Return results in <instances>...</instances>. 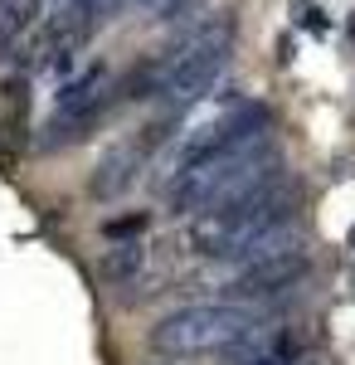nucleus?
<instances>
[{"label": "nucleus", "instance_id": "1", "mask_svg": "<svg viewBox=\"0 0 355 365\" xmlns=\"http://www.w3.org/2000/svg\"><path fill=\"white\" fill-rule=\"evenodd\" d=\"M302 210V185L282 170V161H268L248 185H239L234 195H224L215 210H205L190 225V249L219 263H244L258 253L287 244L282 234L297 225Z\"/></svg>", "mask_w": 355, "mask_h": 365}, {"label": "nucleus", "instance_id": "2", "mask_svg": "<svg viewBox=\"0 0 355 365\" xmlns=\"http://www.w3.org/2000/svg\"><path fill=\"white\" fill-rule=\"evenodd\" d=\"M229 54H234V20H229V15H215L210 25L190 29V34L170 49V58L156 68V93H151L156 108L180 122V117L215 88L219 73L229 68Z\"/></svg>", "mask_w": 355, "mask_h": 365}, {"label": "nucleus", "instance_id": "3", "mask_svg": "<svg viewBox=\"0 0 355 365\" xmlns=\"http://www.w3.org/2000/svg\"><path fill=\"white\" fill-rule=\"evenodd\" d=\"M273 156H277V146H273V132H268V137H253V141H244V146H234V151H219L210 161H195V166L170 175L165 205H170L175 215H205V210H215L224 195H234L239 185H248Z\"/></svg>", "mask_w": 355, "mask_h": 365}, {"label": "nucleus", "instance_id": "4", "mask_svg": "<svg viewBox=\"0 0 355 365\" xmlns=\"http://www.w3.org/2000/svg\"><path fill=\"white\" fill-rule=\"evenodd\" d=\"M253 322H258V312L239 307V302H190V307L165 312L146 331V346L156 356H170V361L210 356V351H229Z\"/></svg>", "mask_w": 355, "mask_h": 365}, {"label": "nucleus", "instance_id": "5", "mask_svg": "<svg viewBox=\"0 0 355 365\" xmlns=\"http://www.w3.org/2000/svg\"><path fill=\"white\" fill-rule=\"evenodd\" d=\"M307 273H312V258H307V249H297V239H287V244H277V249L258 253V258L234 263V273L219 282V302L253 307V302H263V297L292 292V287H297Z\"/></svg>", "mask_w": 355, "mask_h": 365}, {"label": "nucleus", "instance_id": "6", "mask_svg": "<svg viewBox=\"0 0 355 365\" xmlns=\"http://www.w3.org/2000/svg\"><path fill=\"white\" fill-rule=\"evenodd\" d=\"M170 127H175V117H165V113H156L146 127H141L132 141H122V146H112L108 156L98 161V170H93V180H88V190L98 200H117L132 180H137V170L151 161V151L161 146L165 137H170Z\"/></svg>", "mask_w": 355, "mask_h": 365}, {"label": "nucleus", "instance_id": "7", "mask_svg": "<svg viewBox=\"0 0 355 365\" xmlns=\"http://www.w3.org/2000/svg\"><path fill=\"white\" fill-rule=\"evenodd\" d=\"M141 268H146V244H137V239H122V244L108 249V258H103V278H108L112 287L132 282Z\"/></svg>", "mask_w": 355, "mask_h": 365}, {"label": "nucleus", "instance_id": "8", "mask_svg": "<svg viewBox=\"0 0 355 365\" xmlns=\"http://www.w3.org/2000/svg\"><path fill=\"white\" fill-rule=\"evenodd\" d=\"M137 229H141V215H132V220H108L103 234H108V239H122V234H137Z\"/></svg>", "mask_w": 355, "mask_h": 365}, {"label": "nucleus", "instance_id": "9", "mask_svg": "<svg viewBox=\"0 0 355 365\" xmlns=\"http://www.w3.org/2000/svg\"><path fill=\"white\" fill-rule=\"evenodd\" d=\"M302 25H307V29H317V34H321V29H326V10H321V5H317V10H307V20H302Z\"/></svg>", "mask_w": 355, "mask_h": 365}, {"label": "nucleus", "instance_id": "10", "mask_svg": "<svg viewBox=\"0 0 355 365\" xmlns=\"http://www.w3.org/2000/svg\"><path fill=\"white\" fill-rule=\"evenodd\" d=\"M277 365H326L321 356H312V351H302V356H292V361H277Z\"/></svg>", "mask_w": 355, "mask_h": 365}, {"label": "nucleus", "instance_id": "11", "mask_svg": "<svg viewBox=\"0 0 355 365\" xmlns=\"http://www.w3.org/2000/svg\"><path fill=\"white\" fill-rule=\"evenodd\" d=\"M146 365H175V361H170V356H156V361H146Z\"/></svg>", "mask_w": 355, "mask_h": 365}, {"label": "nucleus", "instance_id": "12", "mask_svg": "<svg viewBox=\"0 0 355 365\" xmlns=\"http://www.w3.org/2000/svg\"><path fill=\"white\" fill-rule=\"evenodd\" d=\"M351 39H355V15H351Z\"/></svg>", "mask_w": 355, "mask_h": 365}]
</instances>
